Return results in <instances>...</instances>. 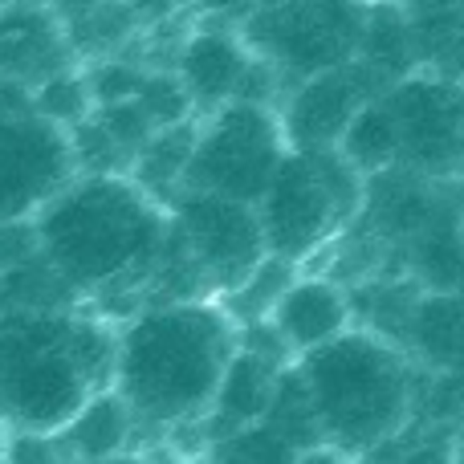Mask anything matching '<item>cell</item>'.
Instances as JSON below:
<instances>
[{
  "instance_id": "1",
  "label": "cell",
  "mask_w": 464,
  "mask_h": 464,
  "mask_svg": "<svg viewBox=\"0 0 464 464\" xmlns=\"http://www.w3.org/2000/svg\"><path fill=\"white\" fill-rule=\"evenodd\" d=\"M237 346L240 330L217 297L139 305L114 330L111 392L127 403L135 428H196Z\"/></svg>"
},
{
  "instance_id": "2",
  "label": "cell",
  "mask_w": 464,
  "mask_h": 464,
  "mask_svg": "<svg viewBox=\"0 0 464 464\" xmlns=\"http://www.w3.org/2000/svg\"><path fill=\"white\" fill-rule=\"evenodd\" d=\"M41 256L82 305L147 294L168 240V208L130 176H78L33 217Z\"/></svg>"
},
{
  "instance_id": "3",
  "label": "cell",
  "mask_w": 464,
  "mask_h": 464,
  "mask_svg": "<svg viewBox=\"0 0 464 464\" xmlns=\"http://www.w3.org/2000/svg\"><path fill=\"white\" fill-rule=\"evenodd\" d=\"M294 371L318 420L322 444L351 460L392 444L408 428L416 371L392 338L351 326L334 343L294 359Z\"/></svg>"
},
{
  "instance_id": "4",
  "label": "cell",
  "mask_w": 464,
  "mask_h": 464,
  "mask_svg": "<svg viewBox=\"0 0 464 464\" xmlns=\"http://www.w3.org/2000/svg\"><path fill=\"white\" fill-rule=\"evenodd\" d=\"M367 204V176L330 151H289L265 196L253 204L265 248L302 265L318 248L343 240L346 225Z\"/></svg>"
},
{
  "instance_id": "5",
  "label": "cell",
  "mask_w": 464,
  "mask_h": 464,
  "mask_svg": "<svg viewBox=\"0 0 464 464\" xmlns=\"http://www.w3.org/2000/svg\"><path fill=\"white\" fill-rule=\"evenodd\" d=\"M367 5L371 0H253L237 29L245 45L294 86L359 57Z\"/></svg>"
},
{
  "instance_id": "6",
  "label": "cell",
  "mask_w": 464,
  "mask_h": 464,
  "mask_svg": "<svg viewBox=\"0 0 464 464\" xmlns=\"http://www.w3.org/2000/svg\"><path fill=\"white\" fill-rule=\"evenodd\" d=\"M289 155L277 106L228 102L196 119L192 160L179 192H208L225 200L256 204Z\"/></svg>"
},
{
  "instance_id": "7",
  "label": "cell",
  "mask_w": 464,
  "mask_h": 464,
  "mask_svg": "<svg viewBox=\"0 0 464 464\" xmlns=\"http://www.w3.org/2000/svg\"><path fill=\"white\" fill-rule=\"evenodd\" d=\"M395 168L428 184H464V82L408 73L383 90Z\"/></svg>"
},
{
  "instance_id": "8",
  "label": "cell",
  "mask_w": 464,
  "mask_h": 464,
  "mask_svg": "<svg viewBox=\"0 0 464 464\" xmlns=\"http://www.w3.org/2000/svg\"><path fill=\"white\" fill-rule=\"evenodd\" d=\"M168 70L184 86L196 119H204V114L220 111L228 102L277 106L281 90H285L281 73L245 45L237 24H225L220 16L179 33Z\"/></svg>"
},
{
  "instance_id": "9",
  "label": "cell",
  "mask_w": 464,
  "mask_h": 464,
  "mask_svg": "<svg viewBox=\"0 0 464 464\" xmlns=\"http://www.w3.org/2000/svg\"><path fill=\"white\" fill-rule=\"evenodd\" d=\"M78 179V155L65 127L37 111H0V225L33 220Z\"/></svg>"
},
{
  "instance_id": "10",
  "label": "cell",
  "mask_w": 464,
  "mask_h": 464,
  "mask_svg": "<svg viewBox=\"0 0 464 464\" xmlns=\"http://www.w3.org/2000/svg\"><path fill=\"white\" fill-rule=\"evenodd\" d=\"M168 217H171V232L188 248V256L200 269L212 297L228 294L269 253L253 204L225 200V196H208V192H179L168 204Z\"/></svg>"
},
{
  "instance_id": "11",
  "label": "cell",
  "mask_w": 464,
  "mask_h": 464,
  "mask_svg": "<svg viewBox=\"0 0 464 464\" xmlns=\"http://www.w3.org/2000/svg\"><path fill=\"white\" fill-rule=\"evenodd\" d=\"M383 90L387 82L371 65H362L359 57L294 82L277 102V119L289 151H330V147H338L351 119Z\"/></svg>"
},
{
  "instance_id": "12",
  "label": "cell",
  "mask_w": 464,
  "mask_h": 464,
  "mask_svg": "<svg viewBox=\"0 0 464 464\" xmlns=\"http://www.w3.org/2000/svg\"><path fill=\"white\" fill-rule=\"evenodd\" d=\"M65 70H78L53 5H0V82L37 90Z\"/></svg>"
},
{
  "instance_id": "13",
  "label": "cell",
  "mask_w": 464,
  "mask_h": 464,
  "mask_svg": "<svg viewBox=\"0 0 464 464\" xmlns=\"http://www.w3.org/2000/svg\"><path fill=\"white\" fill-rule=\"evenodd\" d=\"M265 326L277 334V343L294 359H302V354L346 334L354 326V310L338 281L322 277V273H297L285 285V294L277 297V305L269 310Z\"/></svg>"
},
{
  "instance_id": "14",
  "label": "cell",
  "mask_w": 464,
  "mask_h": 464,
  "mask_svg": "<svg viewBox=\"0 0 464 464\" xmlns=\"http://www.w3.org/2000/svg\"><path fill=\"white\" fill-rule=\"evenodd\" d=\"M62 449V457L70 464H86V460H106L130 452V436H135V416L127 411V403L102 387L94 392L78 411L70 416V424H62L57 432H49Z\"/></svg>"
},
{
  "instance_id": "15",
  "label": "cell",
  "mask_w": 464,
  "mask_h": 464,
  "mask_svg": "<svg viewBox=\"0 0 464 464\" xmlns=\"http://www.w3.org/2000/svg\"><path fill=\"white\" fill-rule=\"evenodd\" d=\"M192 143H196V119L160 127L135 151L127 176L135 179L151 200H160L163 208H168V204L179 196V188H184V171H188V160H192Z\"/></svg>"
},
{
  "instance_id": "16",
  "label": "cell",
  "mask_w": 464,
  "mask_h": 464,
  "mask_svg": "<svg viewBox=\"0 0 464 464\" xmlns=\"http://www.w3.org/2000/svg\"><path fill=\"white\" fill-rule=\"evenodd\" d=\"M411 24V62L416 73L464 82V8H408Z\"/></svg>"
},
{
  "instance_id": "17",
  "label": "cell",
  "mask_w": 464,
  "mask_h": 464,
  "mask_svg": "<svg viewBox=\"0 0 464 464\" xmlns=\"http://www.w3.org/2000/svg\"><path fill=\"white\" fill-rule=\"evenodd\" d=\"M411 273L432 294H460L464 289V217H436L416 232Z\"/></svg>"
},
{
  "instance_id": "18",
  "label": "cell",
  "mask_w": 464,
  "mask_h": 464,
  "mask_svg": "<svg viewBox=\"0 0 464 464\" xmlns=\"http://www.w3.org/2000/svg\"><path fill=\"white\" fill-rule=\"evenodd\" d=\"M297 273H302V265L285 261V256L265 253L261 261H256L253 269H248L245 277L228 289V294L217 297V302H220V310L237 322V330L240 326H256V322L269 318V310L277 305V297L285 294V285L297 277Z\"/></svg>"
},
{
  "instance_id": "19",
  "label": "cell",
  "mask_w": 464,
  "mask_h": 464,
  "mask_svg": "<svg viewBox=\"0 0 464 464\" xmlns=\"http://www.w3.org/2000/svg\"><path fill=\"white\" fill-rule=\"evenodd\" d=\"M297 444L289 436H281L273 424L256 420L248 428L220 436L208 444V464H294L297 460Z\"/></svg>"
},
{
  "instance_id": "20",
  "label": "cell",
  "mask_w": 464,
  "mask_h": 464,
  "mask_svg": "<svg viewBox=\"0 0 464 464\" xmlns=\"http://www.w3.org/2000/svg\"><path fill=\"white\" fill-rule=\"evenodd\" d=\"M33 111L41 114V119L57 122V127H78L82 119H90L94 114V98H90V86H86V73L78 70H65L57 73V78H49L45 86L33 90Z\"/></svg>"
},
{
  "instance_id": "21",
  "label": "cell",
  "mask_w": 464,
  "mask_h": 464,
  "mask_svg": "<svg viewBox=\"0 0 464 464\" xmlns=\"http://www.w3.org/2000/svg\"><path fill=\"white\" fill-rule=\"evenodd\" d=\"M294 464H354L346 452H338V449H330V444H310V449H302L297 452V460Z\"/></svg>"
},
{
  "instance_id": "22",
  "label": "cell",
  "mask_w": 464,
  "mask_h": 464,
  "mask_svg": "<svg viewBox=\"0 0 464 464\" xmlns=\"http://www.w3.org/2000/svg\"><path fill=\"white\" fill-rule=\"evenodd\" d=\"M86 464H155L151 457H143V452H119V457H106V460H86Z\"/></svg>"
},
{
  "instance_id": "23",
  "label": "cell",
  "mask_w": 464,
  "mask_h": 464,
  "mask_svg": "<svg viewBox=\"0 0 464 464\" xmlns=\"http://www.w3.org/2000/svg\"><path fill=\"white\" fill-rule=\"evenodd\" d=\"M400 8H440V5H460L464 8V0H395Z\"/></svg>"
},
{
  "instance_id": "24",
  "label": "cell",
  "mask_w": 464,
  "mask_h": 464,
  "mask_svg": "<svg viewBox=\"0 0 464 464\" xmlns=\"http://www.w3.org/2000/svg\"><path fill=\"white\" fill-rule=\"evenodd\" d=\"M204 5H208V8L212 5H253V0H204Z\"/></svg>"
},
{
  "instance_id": "25",
  "label": "cell",
  "mask_w": 464,
  "mask_h": 464,
  "mask_svg": "<svg viewBox=\"0 0 464 464\" xmlns=\"http://www.w3.org/2000/svg\"><path fill=\"white\" fill-rule=\"evenodd\" d=\"M0 464H5V452H0Z\"/></svg>"
}]
</instances>
